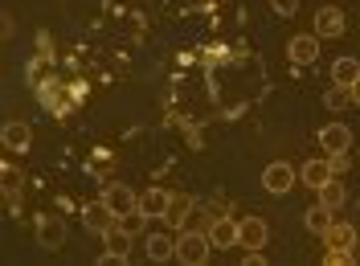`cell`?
<instances>
[{"instance_id": "23", "label": "cell", "mask_w": 360, "mask_h": 266, "mask_svg": "<svg viewBox=\"0 0 360 266\" xmlns=\"http://www.w3.org/2000/svg\"><path fill=\"white\" fill-rule=\"evenodd\" d=\"M270 8H274L278 17H295V8H299V0H270Z\"/></svg>"}, {"instance_id": "8", "label": "cell", "mask_w": 360, "mask_h": 266, "mask_svg": "<svg viewBox=\"0 0 360 266\" xmlns=\"http://www.w3.org/2000/svg\"><path fill=\"white\" fill-rule=\"evenodd\" d=\"M115 222H119V217L107 209V201H103V197L90 201V205H82V225H86L90 234H98V238H103V234H107Z\"/></svg>"}, {"instance_id": "14", "label": "cell", "mask_w": 360, "mask_h": 266, "mask_svg": "<svg viewBox=\"0 0 360 266\" xmlns=\"http://www.w3.org/2000/svg\"><path fill=\"white\" fill-rule=\"evenodd\" d=\"M340 33H344V13L332 8V4H323L315 13V37H340Z\"/></svg>"}, {"instance_id": "19", "label": "cell", "mask_w": 360, "mask_h": 266, "mask_svg": "<svg viewBox=\"0 0 360 266\" xmlns=\"http://www.w3.org/2000/svg\"><path fill=\"white\" fill-rule=\"evenodd\" d=\"M344 197H348V193H344V184H340L336 177H332L328 184H323V189H319V205H328L332 213H340V209H344Z\"/></svg>"}, {"instance_id": "20", "label": "cell", "mask_w": 360, "mask_h": 266, "mask_svg": "<svg viewBox=\"0 0 360 266\" xmlns=\"http://www.w3.org/2000/svg\"><path fill=\"white\" fill-rule=\"evenodd\" d=\"M188 209H193V205H188V197H180V193H172V205H168V217H164V222L168 225H184V217H188Z\"/></svg>"}, {"instance_id": "24", "label": "cell", "mask_w": 360, "mask_h": 266, "mask_svg": "<svg viewBox=\"0 0 360 266\" xmlns=\"http://www.w3.org/2000/svg\"><path fill=\"white\" fill-rule=\"evenodd\" d=\"M0 37H13V13L0 17Z\"/></svg>"}, {"instance_id": "18", "label": "cell", "mask_w": 360, "mask_h": 266, "mask_svg": "<svg viewBox=\"0 0 360 266\" xmlns=\"http://www.w3.org/2000/svg\"><path fill=\"white\" fill-rule=\"evenodd\" d=\"M356 78H360L356 58H336V62H332V82H336V87H352Z\"/></svg>"}, {"instance_id": "6", "label": "cell", "mask_w": 360, "mask_h": 266, "mask_svg": "<svg viewBox=\"0 0 360 266\" xmlns=\"http://www.w3.org/2000/svg\"><path fill=\"white\" fill-rule=\"evenodd\" d=\"M270 242V225L262 217H242L238 222V246L242 250H266Z\"/></svg>"}, {"instance_id": "10", "label": "cell", "mask_w": 360, "mask_h": 266, "mask_svg": "<svg viewBox=\"0 0 360 266\" xmlns=\"http://www.w3.org/2000/svg\"><path fill=\"white\" fill-rule=\"evenodd\" d=\"M319 144H323V152L328 156H348V148H352V132H348L344 123H328V127L319 132Z\"/></svg>"}, {"instance_id": "2", "label": "cell", "mask_w": 360, "mask_h": 266, "mask_svg": "<svg viewBox=\"0 0 360 266\" xmlns=\"http://www.w3.org/2000/svg\"><path fill=\"white\" fill-rule=\"evenodd\" d=\"M103 201H107V209H111L119 222L131 217V213H139V193H131V184H123V180H111V184L103 189Z\"/></svg>"}, {"instance_id": "9", "label": "cell", "mask_w": 360, "mask_h": 266, "mask_svg": "<svg viewBox=\"0 0 360 266\" xmlns=\"http://www.w3.org/2000/svg\"><path fill=\"white\" fill-rule=\"evenodd\" d=\"M0 144H4L8 152H29V148H33V127H29L25 119H13V123H4Z\"/></svg>"}, {"instance_id": "17", "label": "cell", "mask_w": 360, "mask_h": 266, "mask_svg": "<svg viewBox=\"0 0 360 266\" xmlns=\"http://www.w3.org/2000/svg\"><path fill=\"white\" fill-rule=\"evenodd\" d=\"M143 250H148L152 262H172V258H176V242H172L168 234H152V238L143 242Z\"/></svg>"}, {"instance_id": "21", "label": "cell", "mask_w": 360, "mask_h": 266, "mask_svg": "<svg viewBox=\"0 0 360 266\" xmlns=\"http://www.w3.org/2000/svg\"><path fill=\"white\" fill-rule=\"evenodd\" d=\"M323 103H328L332 111H344V107H352V90H348V87H332Z\"/></svg>"}, {"instance_id": "7", "label": "cell", "mask_w": 360, "mask_h": 266, "mask_svg": "<svg viewBox=\"0 0 360 266\" xmlns=\"http://www.w3.org/2000/svg\"><path fill=\"white\" fill-rule=\"evenodd\" d=\"M168 205H172V193L164 189H143L139 193V222H156V217H168Z\"/></svg>"}, {"instance_id": "22", "label": "cell", "mask_w": 360, "mask_h": 266, "mask_svg": "<svg viewBox=\"0 0 360 266\" xmlns=\"http://www.w3.org/2000/svg\"><path fill=\"white\" fill-rule=\"evenodd\" d=\"M0 184H4L8 197H21V172H17V168H4V172H0Z\"/></svg>"}, {"instance_id": "1", "label": "cell", "mask_w": 360, "mask_h": 266, "mask_svg": "<svg viewBox=\"0 0 360 266\" xmlns=\"http://www.w3.org/2000/svg\"><path fill=\"white\" fill-rule=\"evenodd\" d=\"M209 250H213V242H209V234H205V229H184V234L176 238V262L205 266V262H209Z\"/></svg>"}, {"instance_id": "5", "label": "cell", "mask_w": 360, "mask_h": 266, "mask_svg": "<svg viewBox=\"0 0 360 266\" xmlns=\"http://www.w3.org/2000/svg\"><path fill=\"white\" fill-rule=\"evenodd\" d=\"M127 258H131V234L111 225V229L103 234V262L119 266V262H127Z\"/></svg>"}, {"instance_id": "15", "label": "cell", "mask_w": 360, "mask_h": 266, "mask_svg": "<svg viewBox=\"0 0 360 266\" xmlns=\"http://www.w3.org/2000/svg\"><path fill=\"white\" fill-rule=\"evenodd\" d=\"M328 238V250H340V254H352V246H356V229L344 222H332V229L323 234Z\"/></svg>"}, {"instance_id": "13", "label": "cell", "mask_w": 360, "mask_h": 266, "mask_svg": "<svg viewBox=\"0 0 360 266\" xmlns=\"http://www.w3.org/2000/svg\"><path fill=\"white\" fill-rule=\"evenodd\" d=\"M299 177H303V184H307V189H315V193H319L328 180L336 177V172H332V160H303Z\"/></svg>"}, {"instance_id": "4", "label": "cell", "mask_w": 360, "mask_h": 266, "mask_svg": "<svg viewBox=\"0 0 360 266\" xmlns=\"http://www.w3.org/2000/svg\"><path fill=\"white\" fill-rule=\"evenodd\" d=\"M262 189H266L270 197H283V193H291L295 189V168L287 160H274L262 168Z\"/></svg>"}, {"instance_id": "11", "label": "cell", "mask_w": 360, "mask_h": 266, "mask_svg": "<svg viewBox=\"0 0 360 266\" xmlns=\"http://www.w3.org/2000/svg\"><path fill=\"white\" fill-rule=\"evenodd\" d=\"M209 242H213V250H229V246H238V222L225 213V217H213L209 222Z\"/></svg>"}, {"instance_id": "25", "label": "cell", "mask_w": 360, "mask_h": 266, "mask_svg": "<svg viewBox=\"0 0 360 266\" xmlns=\"http://www.w3.org/2000/svg\"><path fill=\"white\" fill-rule=\"evenodd\" d=\"M348 90H352V103H356V107H360V78H356V82H352V87H348Z\"/></svg>"}, {"instance_id": "12", "label": "cell", "mask_w": 360, "mask_h": 266, "mask_svg": "<svg viewBox=\"0 0 360 266\" xmlns=\"http://www.w3.org/2000/svg\"><path fill=\"white\" fill-rule=\"evenodd\" d=\"M287 58H291L295 66H311L315 58H319V37H315V33L291 37V42H287Z\"/></svg>"}, {"instance_id": "16", "label": "cell", "mask_w": 360, "mask_h": 266, "mask_svg": "<svg viewBox=\"0 0 360 266\" xmlns=\"http://www.w3.org/2000/svg\"><path fill=\"white\" fill-rule=\"evenodd\" d=\"M332 222H336V213H332V209H328V205H311V209H307V213H303V225H307V229H311L315 238H323V234H328V229H332Z\"/></svg>"}, {"instance_id": "3", "label": "cell", "mask_w": 360, "mask_h": 266, "mask_svg": "<svg viewBox=\"0 0 360 266\" xmlns=\"http://www.w3.org/2000/svg\"><path fill=\"white\" fill-rule=\"evenodd\" d=\"M33 225H37V246H41V250H62V246H66V222H62V217L37 213Z\"/></svg>"}]
</instances>
